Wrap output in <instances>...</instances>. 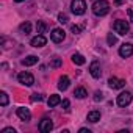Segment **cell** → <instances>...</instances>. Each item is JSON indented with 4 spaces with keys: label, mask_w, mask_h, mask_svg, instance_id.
<instances>
[{
    "label": "cell",
    "mask_w": 133,
    "mask_h": 133,
    "mask_svg": "<svg viewBox=\"0 0 133 133\" xmlns=\"http://www.w3.org/2000/svg\"><path fill=\"white\" fill-rule=\"evenodd\" d=\"M2 133H16V130H14V128H11V127H6V128H3V130H2Z\"/></svg>",
    "instance_id": "cell-28"
},
{
    "label": "cell",
    "mask_w": 133,
    "mask_h": 133,
    "mask_svg": "<svg viewBox=\"0 0 133 133\" xmlns=\"http://www.w3.org/2000/svg\"><path fill=\"white\" fill-rule=\"evenodd\" d=\"M108 11H110V3H108V0H97V2H94V5H92V13L96 14V16H105V14H108Z\"/></svg>",
    "instance_id": "cell-1"
},
{
    "label": "cell",
    "mask_w": 133,
    "mask_h": 133,
    "mask_svg": "<svg viewBox=\"0 0 133 133\" xmlns=\"http://www.w3.org/2000/svg\"><path fill=\"white\" fill-rule=\"evenodd\" d=\"M94 100H96V102L102 100V92H96V96H94Z\"/></svg>",
    "instance_id": "cell-29"
},
{
    "label": "cell",
    "mask_w": 133,
    "mask_h": 133,
    "mask_svg": "<svg viewBox=\"0 0 133 133\" xmlns=\"http://www.w3.org/2000/svg\"><path fill=\"white\" fill-rule=\"evenodd\" d=\"M80 133H91V130H88V128H80Z\"/></svg>",
    "instance_id": "cell-31"
},
{
    "label": "cell",
    "mask_w": 133,
    "mask_h": 133,
    "mask_svg": "<svg viewBox=\"0 0 133 133\" xmlns=\"http://www.w3.org/2000/svg\"><path fill=\"white\" fill-rule=\"evenodd\" d=\"M14 2H17V3H21V2H24V0H14Z\"/></svg>",
    "instance_id": "cell-33"
},
{
    "label": "cell",
    "mask_w": 133,
    "mask_h": 133,
    "mask_svg": "<svg viewBox=\"0 0 133 133\" xmlns=\"http://www.w3.org/2000/svg\"><path fill=\"white\" fill-rule=\"evenodd\" d=\"M61 66V58H53L52 61V68H59Z\"/></svg>",
    "instance_id": "cell-24"
},
{
    "label": "cell",
    "mask_w": 133,
    "mask_h": 133,
    "mask_svg": "<svg viewBox=\"0 0 133 133\" xmlns=\"http://www.w3.org/2000/svg\"><path fill=\"white\" fill-rule=\"evenodd\" d=\"M45 30H47V25H45L42 21H38V24H36V31H38V35L45 33Z\"/></svg>",
    "instance_id": "cell-20"
},
{
    "label": "cell",
    "mask_w": 133,
    "mask_h": 133,
    "mask_svg": "<svg viewBox=\"0 0 133 133\" xmlns=\"http://www.w3.org/2000/svg\"><path fill=\"white\" fill-rule=\"evenodd\" d=\"M128 14H130V22L133 24V10H128Z\"/></svg>",
    "instance_id": "cell-30"
},
{
    "label": "cell",
    "mask_w": 133,
    "mask_h": 133,
    "mask_svg": "<svg viewBox=\"0 0 133 133\" xmlns=\"http://www.w3.org/2000/svg\"><path fill=\"white\" fill-rule=\"evenodd\" d=\"M52 128H53V122H52V119L44 117V119L39 122V131H42V133H49Z\"/></svg>",
    "instance_id": "cell-8"
},
{
    "label": "cell",
    "mask_w": 133,
    "mask_h": 133,
    "mask_svg": "<svg viewBox=\"0 0 133 133\" xmlns=\"http://www.w3.org/2000/svg\"><path fill=\"white\" fill-rule=\"evenodd\" d=\"M68 21H69V17H68V14H66V13H59L58 14V22L59 24H66Z\"/></svg>",
    "instance_id": "cell-22"
},
{
    "label": "cell",
    "mask_w": 133,
    "mask_h": 133,
    "mask_svg": "<svg viewBox=\"0 0 133 133\" xmlns=\"http://www.w3.org/2000/svg\"><path fill=\"white\" fill-rule=\"evenodd\" d=\"M17 80H19V83H22V85H25V86H31V85L35 83V77H33L30 72H21V74L17 75Z\"/></svg>",
    "instance_id": "cell-3"
},
{
    "label": "cell",
    "mask_w": 133,
    "mask_h": 133,
    "mask_svg": "<svg viewBox=\"0 0 133 133\" xmlns=\"http://www.w3.org/2000/svg\"><path fill=\"white\" fill-rule=\"evenodd\" d=\"M108 86L111 89H121L125 86V80H121V78H116V77H111L108 80Z\"/></svg>",
    "instance_id": "cell-9"
},
{
    "label": "cell",
    "mask_w": 133,
    "mask_h": 133,
    "mask_svg": "<svg viewBox=\"0 0 133 133\" xmlns=\"http://www.w3.org/2000/svg\"><path fill=\"white\" fill-rule=\"evenodd\" d=\"M114 2H116V5H121L122 2H125V0H114Z\"/></svg>",
    "instance_id": "cell-32"
},
{
    "label": "cell",
    "mask_w": 133,
    "mask_h": 133,
    "mask_svg": "<svg viewBox=\"0 0 133 133\" xmlns=\"http://www.w3.org/2000/svg\"><path fill=\"white\" fill-rule=\"evenodd\" d=\"M117 105L119 107H127V105H130V102H131V94L128 92V91H124V92H121L119 96H117Z\"/></svg>",
    "instance_id": "cell-6"
},
{
    "label": "cell",
    "mask_w": 133,
    "mask_h": 133,
    "mask_svg": "<svg viewBox=\"0 0 133 133\" xmlns=\"http://www.w3.org/2000/svg\"><path fill=\"white\" fill-rule=\"evenodd\" d=\"M85 56L82 55V53H74L72 55V63H75V64H78V66H82V64H85Z\"/></svg>",
    "instance_id": "cell-17"
},
{
    "label": "cell",
    "mask_w": 133,
    "mask_h": 133,
    "mask_svg": "<svg viewBox=\"0 0 133 133\" xmlns=\"http://www.w3.org/2000/svg\"><path fill=\"white\" fill-rule=\"evenodd\" d=\"M107 41H108V44H110V45H113V44H116V41H117V39H116V36H114V35H111V33H110V35H108V38H107Z\"/></svg>",
    "instance_id": "cell-23"
},
{
    "label": "cell",
    "mask_w": 133,
    "mask_h": 133,
    "mask_svg": "<svg viewBox=\"0 0 133 133\" xmlns=\"http://www.w3.org/2000/svg\"><path fill=\"white\" fill-rule=\"evenodd\" d=\"M64 38H66V33H64L63 28H53L52 33H50V39L53 42H63Z\"/></svg>",
    "instance_id": "cell-5"
},
{
    "label": "cell",
    "mask_w": 133,
    "mask_h": 133,
    "mask_svg": "<svg viewBox=\"0 0 133 133\" xmlns=\"http://www.w3.org/2000/svg\"><path fill=\"white\" fill-rule=\"evenodd\" d=\"M119 55H121L122 58H128V56H131V55H133V45H131L130 42L122 44V45L119 47Z\"/></svg>",
    "instance_id": "cell-7"
},
{
    "label": "cell",
    "mask_w": 133,
    "mask_h": 133,
    "mask_svg": "<svg viewBox=\"0 0 133 133\" xmlns=\"http://www.w3.org/2000/svg\"><path fill=\"white\" fill-rule=\"evenodd\" d=\"M61 105H63V108H64L66 111H68V110H69V107H71V102H69L68 99H64V100L61 102Z\"/></svg>",
    "instance_id": "cell-26"
},
{
    "label": "cell",
    "mask_w": 133,
    "mask_h": 133,
    "mask_svg": "<svg viewBox=\"0 0 133 133\" xmlns=\"http://www.w3.org/2000/svg\"><path fill=\"white\" fill-rule=\"evenodd\" d=\"M128 22L127 21H116L114 22V30H116V33H119V35H127L128 33Z\"/></svg>",
    "instance_id": "cell-4"
},
{
    "label": "cell",
    "mask_w": 133,
    "mask_h": 133,
    "mask_svg": "<svg viewBox=\"0 0 133 133\" xmlns=\"http://www.w3.org/2000/svg\"><path fill=\"white\" fill-rule=\"evenodd\" d=\"M42 100V97L38 94V92H35V94H31V102H41Z\"/></svg>",
    "instance_id": "cell-25"
},
{
    "label": "cell",
    "mask_w": 133,
    "mask_h": 133,
    "mask_svg": "<svg viewBox=\"0 0 133 133\" xmlns=\"http://www.w3.org/2000/svg\"><path fill=\"white\" fill-rule=\"evenodd\" d=\"M71 10H72V13H74L75 16L85 14V11H86V3H85V0H72Z\"/></svg>",
    "instance_id": "cell-2"
},
{
    "label": "cell",
    "mask_w": 133,
    "mask_h": 133,
    "mask_svg": "<svg viewBox=\"0 0 133 133\" xmlns=\"http://www.w3.org/2000/svg\"><path fill=\"white\" fill-rule=\"evenodd\" d=\"M74 96H75L77 99H85V97L88 96V92H86V89H85V88H82V86H80V88H77V89L74 91Z\"/></svg>",
    "instance_id": "cell-19"
},
{
    "label": "cell",
    "mask_w": 133,
    "mask_h": 133,
    "mask_svg": "<svg viewBox=\"0 0 133 133\" xmlns=\"http://www.w3.org/2000/svg\"><path fill=\"white\" fill-rule=\"evenodd\" d=\"M0 105H2V107H6L8 105V94L5 91L0 92Z\"/></svg>",
    "instance_id": "cell-21"
},
{
    "label": "cell",
    "mask_w": 133,
    "mask_h": 133,
    "mask_svg": "<svg viewBox=\"0 0 133 133\" xmlns=\"http://www.w3.org/2000/svg\"><path fill=\"white\" fill-rule=\"evenodd\" d=\"M80 30H82V28H80L78 25H71V31H72L74 35H78V33H80Z\"/></svg>",
    "instance_id": "cell-27"
},
{
    "label": "cell",
    "mask_w": 133,
    "mask_h": 133,
    "mask_svg": "<svg viewBox=\"0 0 133 133\" xmlns=\"http://www.w3.org/2000/svg\"><path fill=\"white\" fill-rule=\"evenodd\" d=\"M47 103H49V107H56V105H59V103H61V97H59V96H56V94H52V96L49 97Z\"/></svg>",
    "instance_id": "cell-15"
},
{
    "label": "cell",
    "mask_w": 133,
    "mask_h": 133,
    "mask_svg": "<svg viewBox=\"0 0 133 133\" xmlns=\"http://www.w3.org/2000/svg\"><path fill=\"white\" fill-rule=\"evenodd\" d=\"M69 83H71V80H69L68 75L59 77V80H58V89H59V91H66V89L69 88Z\"/></svg>",
    "instance_id": "cell-13"
},
{
    "label": "cell",
    "mask_w": 133,
    "mask_h": 133,
    "mask_svg": "<svg viewBox=\"0 0 133 133\" xmlns=\"http://www.w3.org/2000/svg\"><path fill=\"white\" fill-rule=\"evenodd\" d=\"M16 114L19 116V119H22V121H30V117H31V113H30V110L28 108H17V111H16Z\"/></svg>",
    "instance_id": "cell-12"
},
{
    "label": "cell",
    "mask_w": 133,
    "mask_h": 133,
    "mask_svg": "<svg viewBox=\"0 0 133 133\" xmlns=\"http://www.w3.org/2000/svg\"><path fill=\"white\" fill-rule=\"evenodd\" d=\"M19 31H21V33L28 35V33L31 31V25H30V22H22V24L19 25Z\"/></svg>",
    "instance_id": "cell-18"
},
{
    "label": "cell",
    "mask_w": 133,
    "mask_h": 133,
    "mask_svg": "<svg viewBox=\"0 0 133 133\" xmlns=\"http://www.w3.org/2000/svg\"><path fill=\"white\" fill-rule=\"evenodd\" d=\"M30 44H31L33 47H44V45L47 44V39H45L42 35H38V36H35V38L30 41Z\"/></svg>",
    "instance_id": "cell-11"
},
{
    "label": "cell",
    "mask_w": 133,
    "mask_h": 133,
    "mask_svg": "<svg viewBox=\"0 0 133 133\" xmlns=\"http://www.w3.org/2000/svg\"><path fill=\"white\" fill-rule=\"evenodd\" d=\"M36 63H38V56H35V55H30V56H27V58L22 59V64L24 66H33Z\"/></svg>",
    "instance_id": "cell-16"
},
{
    "label": "cell",
    "mask_w": 133,
    "mask_h": 133,
    "mask_svg": "<svg viewBox=\"0 0 133 133\" xmlns=\"http://www.w3.org/2000/svg\"><path fill=\"white\" fill-rule=\"evenodd\" d=\"M89 74H91L94 78H99V77H100L102 71H100V64H99V61H92V63H91V66H89Z\"/></svg>",
    "instance_id": "cell-10"
},
{
    "label": "cell",
    "mask_w": 133,
    "mask_h": 133,
    "mask_svg": "<svg viewBox=\"0 0 133 133\" xmlns=\"http://www.w3.org/2000/svg\"><path fill=\"white\" fill-rule=\"evenodd\" d=\"M88 121L92 122V124H96L97 121H100V111H97V110L89 111V113H88Z\"/></svg>",
    "instance_id": "cell-14"
}]
</instances>
